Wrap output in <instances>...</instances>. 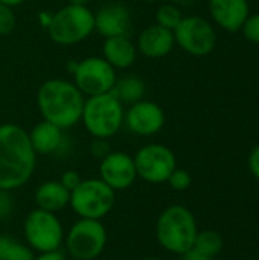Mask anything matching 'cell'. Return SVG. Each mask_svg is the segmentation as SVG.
<instances>
[{
    "instance_id": "1",
    "label": "cell",
    "mask_w": 259,
    "mask_h": 260,
    "mask_svg": "<svg viewBox=\"0 0 259 260\" xmlns=\"http://www.w3.org/2000/svg\"><path fill=\"white\" fill-rule=\"evenodd\" d=\"M37 165L29 134L17 123L0 125V189L15 190L24 186Z\"/></svg>"
},
{
    "instance_id": "2",
    "label": "cell",
    "mask_w": 259,
    "mask_h": 260,
    "mask_svg": "<svg viewBox=\"0 0 259 260\" xmlns=\"http://www.w3.org/2000/svg\"><path fill=\"white\" fill-rule=\"evenodd\" d=\"M84 102L85 96L78 87L60 78L44 81L37 91V107L43 120L61 129H69L81 122Z\"/></svg>"
},
{
    "instance_id": "3",
    "label": "cell",
    "mask_w": 259,
    "mask_h": 260,
    "mask_svg": "<svg viewBox=\"0 0 259 260\" xmlns=\"http://www.w3.org/2000/svg\"><path fill=\"white\" fill-rule=\"evenodd\" d=\"M198 233L195 216L185 206H169L157 218L156 238L160 247L172 254H183L194 247Z\"/></svg>"
},
{
    "instance_id": "4",
    "label": "cell",
    "mask_w": 259,
    "mask_h": 260,
    "mask_svg": "<svg viewBox=\"0 0 259 260\" xmlns=\"http://www.w3.org/2000/svg\"><path fill=\"white\" fill-rule=\"evenodd\" d=\"M124 104L110 91L85 98L81 122L93 139H111L124 126Z\"/></svg>"
},
{
    "instance_id": "5",
    "label": "cell",
    "mask_w": 259,
    "mask_h": 260,
    "mask_svg": "<svg viewBox=\"0 0 259 260\" xmlns=\"http://www.w3.org/2000/svg\"><path fill=\"white\" fill-rule=\"evenodd\" d=\"M46 29L50 40L60 46L78 44L95 32V12L89 6L67 3L52 14Z\"/></svg>"
},
{
    "instance_id": "6",
    "label": "cell",
    "mask_w": 259,
    "mask_h": 260,
    "mask_svg": "<svg viewBox=\"0 0 259 260\" xmlns=\"http://www.w3.org/2000/svg\"><path fill=\"white\" fill-rule=\"evenodd\" d=\"M114 201L116 192L101 178H87L70 192L69 206L79 218L101 221L111 212Z\"/></svg>"
},
{
    "instance_id": "7",
    "label": "cell",
    "mask_w": 259,
    "mask_h": 260,
    "mask_svg": "<svg viewBox=\"0 0 259 260\" xmlns=\"http://www.w3.org/2000/svg\"><path fill=\"white\" fill-rule=\"evenodd\" d=\"M64 244L73 259L93 260L102 254L107 245V230L99 219L79 218L64 236Z\"/></svg>"
},
{
    "instance_id": "8",
    "label": "cell",
    "mask_w": 259,
    "mask_h": 260,
    "mask_svg": "<svg viewBox=\"0 0 259 260\" xmlns=\"http://www.w3.org/2000/svg\"><path fill=\"white\" fill-rule=\"evenodd\" d=\"M23 235L31 250L37 253L60 250L64 242V229L52 212L34 209L24 219Z\"/></svg>"
},
{
    "instance_id": "9",
    "label": "cell",
    "mask_w": 259,
    "mask_h": 260,
    "mask_svg": "<svg viewBox=\"0 0 259 260\" xmlns=\"http://www.w3.org/2000/svg\"><path fill=\"white\" fill-rule=\"evenodd\" d=\"M73 84L85 96L110 93L118 79L116 70L102 56H87L75 64Z\"/></svg>"
},
{
    "instance_id": "10",
    "label": "cell",
    "mask_w": 259,
    "mask_h": 260,
    "mask_svg": "<svg viewBox=\"0 0 259 260\" xmlns=\"http://www.w3.org/2000/svg\"><path fill=\"white\" fill-rule=\"evenodd\" d=\"M137 178L150 184L166 183L174 169L177 168V160L174 152L160 143H150L142 146L133 157Z\"/></svg>"
},
{
    "instance_id": "11",
    "label": "cell",
    "mask_w": 259,
    "mask_h": 260,
    "mask_svg": "<svg viewBox=\"0 0 259 260\" xmlns=\"http://www.w3.org/2000/svg\"><path fill=\"white\" fill-rule=\"evenodd\" d=\"M172 32L176 44H179L180 49L192 56H206L215 49V29L208 20L202 17H183Z\"/></svg>"
},
{
    "instance_id": "12",
    "label": "cell",
    "mask_w": 259,
    "mask_h": 260,
    "mask_svg": "<svg viewBox=\"0 0 259 260\" xmlns=\"http://www.w3.org/2000/svg\"><path fill=\"white\" fill-rule=\"evenodd\" d=\"M166 117L163 108L148 99L128 105L124 116V125L130 133L140 137H150L162 131Z\"/></svg>"
},
{
    "instance_id": "13",
    "label": "cell",
    "mask_w": 259,
    "mask_h": 260,
    "mask_svg": "<svg viewBox=\"0 0 259 260\" xmlns=\"http://www.w3.org/2000/svg\"><path fill=\"white\" fill-rule=\"evenodd\" d=\"M99 178L114 192L127 190L137 178L133 157L122 151H111L101 160Z\"/></svg>"
},
{
    "instance_id": "14",
    "label": "cell",
    "mask_w": 259,
    "mask_h": 260,
    "mask_svg": "<svg viewBox=\"0 0 259 260\" xmlns=\"http://www.w3.org/2000/svg\"><path fill=\"white\" fill-rule=\"evenodd\" d=\"M131 29L130 9L121 2L102 5L95 12V30L104 38L116 35H128Z\"/></svg>"
},
{
    "instance_id": "15",
    "label": "cell",
    "mask_w": 259,
    "mask_h": 260,
    "mask_svg": "<svg viewBox=\"0 0 259 260\" xmlns=\"http://www.w3.org/2000/svg\"><path fill=\"white\" fill-rule=\"evenodd\" d=\"M174 46V32L157 23L142 29L136 40L137 52L151 59H159L169 55Z\"/></svg>"
},
{
    "instance_id": "16",
    "label": "cell",
    "mask_w": 259,
    "mask_h": 260,
    "mask_svg": "<svg viewBox=\"0 0 259 260\" xmlns=\"http://www.w3.org/2000/svg\"><path fill=\"white\" fill-rule=\"evenodd\" d=\"M209 12L221 29L238 32L250 15V6L249 0H209Z\"/></svg>"
},
{
    "instance_id": "17",
    "label": "cell",
    "mask_w": 259,
    "mask_h": 260,
    "mask_svg": "<svg viewBox=\"0 0 259 260\" xmlns=\"http://www.w3.org/2000/svg\"><path fill=\"white\" fill-rule=\"evenodd\" d=\"M136 43L128 35H116L104 40L102 44V58L114 70H127L137 59Z\"/></svg>"
},
{
    "instance_id": "18",
    "label": "cell",
    "mask_w": 259,
    "mask_h": 260,
    "mask_svg": "<svg viewBox=\"0 0 259 260\" xmlns=\"http://www.w3.org/2000/svg\"><path fill=\"white\" fill-rule=\"evenodd\" d=\"M27 134L37 155H50L58 152L66 140L64 129L46 120H41L34 125Z\"/></svg>"
},
{
    "instance_id": "19",
    "label": "cell",
    "mask_w": 259,
    "mask_h": 260,
    "mask_svg": "<svg viewBox=\"0 0 259 260\" xmlns=\"http://www.w3.org/2000/svg\"><path fill=\"white\" fill-rule=\"evenodd\" d=\"M37 209L46 212H61L70 203V190H67L60 181H46L35 190Z\"/></svg>"
},
{
    "instance_id": "20",
    "label": "cell",
    "mask_w": 259,
    "mask_h": 260,
    "mask_svg": "<svg viewBox=\"0 0 259 260\" xmlns=\"http://www.w3.org/2000/svg\"><path fill=\"white\" fill-rule=\"evenodd\" d=\"M111 93L124 104L131 105L145 99L147 94V84L145 81L136 73H127L116 79Z\"/></svg>"
},
{
    "instance_id": "21",
    "label": "cell",
    "mask_w": 259,
    "mask_h": 260,
    "mask_svg": "<svg viewBox=\"0 0 259 260\" xmlns=\"http://www.w3.org/2000/svg\"><path fill=\"white\" fill-rule=\"evenodd\" d=\"M34 256L27 245L8 235H0V260H34Z\"/></svg>"
},
{
    "instance_id": "22",
    "label": "cell",
    "mask_w": 259,
    "mask_h": 260,
    "mask_svg": "<svg viewBox=\"0 0 259 260\" xmlns=\"http://www.w3.org/2000/svg\"><path fill=\"white\" fill-rule=\"evenodd\" d=\"M223 247H224V242L220 233L214 230H203L197 233L192 248H195L197 251L209 257H215L221 253Z\"/></svg>"
},
{
    "instance_id": "23",
    "label": "cell",
    "mask_w": 259,
    "mask_h": 260,
    "mask_svg": "<svg viewBox=\"0 0 259 260\" xmlns=\"http://www.w3.org/2000/svg\"><path fill=\"white\" fill-rule=\"evenodd\" d=\"M182 18H183V14H182L180 8L172 3H163L156 11V23L166 29H171V30H174L177 27V24L182 21Z\"/></svg>"
},
{
    "instance_id": "24",
    "label": "cell",
    "mask_w": 259,
    "mask_h": 260,
    "mask_svg": "<svg viewBox=\"0 0 259 260\" xmlns=\"http://www.w3.org/2000/svg\"><path fill=\"white\" fill-rule=\"evenodd\" d=\"M166 183L171 186L172 190H176V192H183V190L189 189V186H191V183H192V177H191V174H189L188 171L176 168L174 172L171 174V177L168 178Z\"/></svg>"
},
{
    "instance_id": "25",
    "label": "cell",
    "mask_w": 259,
    "mask_h": 260,
    "mask_svg": "<svg viewBox=\"0 0 259 260\" xmlns=\"http://www.w3.org/2000/svg\"><path fill=\"white\" fill-rule=\"evenodd\" d=\"M14 8H9L6 5L0 3V35H9L15 29V14L12 11Z\"/></svg>"
},
{
    "instance_id": "26",
    "label": "cell",
    "mask_w": 259,
    "mask_h": 260,
    "mask_svg": "<svg viewBox=\"0 0 259 260\" xmlns=\"http://www.w3.org/2000/svg\"><path fill=\"white\" fill-rule=\"evenodd\" d=\"M241 30H243L246 40L259 44V14L249 15Z\"/></svg>"
},
{
    "instance_id": "27",
    "label": "cell",
    "mask_w": 259,
    "mask_h": 260,
    "mask_svg": "<svg viewBox=\"0 0 259 260\" xmlns=\"http://www.w3.org/2000/svg\"><path fill=\"white\" fill-rule=\"evenodd\" d=\"M110 152L111 146L108 143V139H93V142L90 143V154L98 160H102Z\"/></svg>"
},
{
    "instance_id": "28",
    "label": "cell",
    "mask_w": 259,
    "mask_h": 260,
    "mask_svg": "<svg viewBox=\"0 0 259 260\" xmlns=\"http://www.w3.org/2000/svg\"><path fill=\"white\" fill-rule=\"evenodd\" d=\"M14 210V200L9 190L0 189V219H6L11 216Z\"/></svg>"
},
{
    "instance_id": "29",
    "label": "cell",
    "mask_w": 259,
    "mask_h": 260,
    "mask_svg": "<svg viewBox=\"0 0 259 260\" xmlns=\"http://www.w3.org/2000/svg\"><path fill=\"white\" fill-rule=\"evenodd\" d=\"M67 190H73L82 180H81V177H79V174L76 172V171H66V172H63L61 174V177H60V180H58Z\"/></svg>"
},
{
    "instance_id": "30",
    "label": "cell",
    "mask_w": 259,
    "mask_h": 260,
    "mask_svg": "<svg viewBox=\"0 0 259 260\" xmlns=\"http://www.w3.org/2000/svg\"><path fill=\"white\" fill-rule=\"evenodd\" d=\"M247 165H249V171L252 172V175L259 180V145L255 146L252 149V152L249 154V160H247Z\"/></svg>"
},
{
    "instance_id": "31",
    "label": "cell",
    "mask_w": 259,
    "mask_h": 260,
    "mask_svg": "<svg viewBox=\"0 0 259 260\" xmlns=\"http://www.w3.org/2000/svg\"><path fill=\"white\" fill-rule=\"evenodd\" d=\"M34 260H67L66 254L61 250H53V251H44V253H38L37 256H34Z\"/></svg>"
},
{
    "instance_id": "32",
    "label": "cell",
    "mask_w": 259,
    "mask_h": 260,
    "mask_svg": "<svg viewBox=\"0 0 259 260\" xmlns=\"http://www.w3.org/2000/svg\"><path fill=\"white\" fill-rule=\"evenodd\" d=\"M182 260H214V257H209V256L197 251L195 248H191V250H188L186 253L182 254Z\"/></svg>"
},
{
    "instance_id": "33",
    "label": "cell",
    "mask_w": 259,
    "mask_h": 260,
    "mask_svg": "<svg viewBox=\"0 0 259 260\" xmlns=\"http://www.w3.org/2000/svg\"><path fill=\"white\" fill-rule=\"evenodd\" d=\"M24 2H26V0H0L2 5H6V6H9V8H17V6L23 5Z\"/></svg>"
},
{
    "instance_id": "34",
    "label": "cell",
    "mask_w": 259,
    "mask_h": 260,
    "mask_svg": "<svg viewBox=\"0 0 259 260\" xmlns=\"http://www.w3.org/2000/svg\"><path fill=\"white\" fill-rule=\"evenodd\" d=\"M67 3H70V5H81V6H87L89 0H67Z\"/></svg>"
},
{
    "instance_id": "35",
    "label": "cell",
    "mask_w": 259,
    "mask_h": 260,
    "mask_svg": "<svg viewBox=\"0 0 259 260\" xmlns=\"http://www.w3.org/2000/svg\"><path fill=\"white\" fill-rule=\"evenodd\" d=\"M140 260H160V259H157V257H145V259H140Z\"/></svg>"
},
{
    "instance_id": "36",
    "label": "cell",
    "mask_w": 259,
    "mask_h": 260,
    "mask_svg": "<svg viewBox=\"0 0 259 260\" xmlns=\"http://www.w3.org/2000/svg\"><path fill=\"white\" fill-rule=\"evenodd\" d=\"M73 260H79V259H73Z\"/></svg>"
},
{
    "instance_id": "37",
    "label": "cell",
    "mask_w": 259,
    "mask_h": 260,
    "mask_svg": "<svg viewBox=\"0 0 259 260\" xmlns=\"http://www.w3.org/2000/svg\"><path fill=\"white\" fill-rule=\"evenodd\" d=\"M255 2H258V0H255Z\"/></svg>"
}]
</instances>
